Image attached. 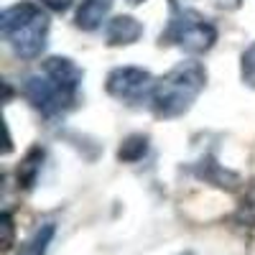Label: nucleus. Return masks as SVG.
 I'll return each mask as SVG.
<instances>
[{"instance_id": "20e7f679", "label": "nucleus", "mask_w": 255, "mask_h": 255, "mask_svg": "<svg viewBox=\"0 0 255 255\" xmlns=\"http://www.w3.org/2000/svg\"><path fill=\"white\" fill-rule=\"evenodd\" d=\"M153 84L156 82H153L151 72H145L140 67H118L108 74L105 90H108V95H113L115 100L135 105V102H143V100H151Z\"/></svg>"}, {"instance_id": "7ed1b4c3", "label": "nucleus", "mask_w": 255, "mask_h": 255, "mask_svg": "<svg viewBox=\"0 0 255 255\" xmlns=\"http://www.w3.org/2000/svg\"><path fill=\"white\" fill-rule=\"evenodd\" d=\"M215 41H217V28L202 13L181 8L171 0V18H168L166 33L161 36V44H176L189 54H204L215 46Z\"/></svg>"}, {"instance_id": "423d86ee", "label": "nucleus", "mask_w": 255, "mask_h": 255, "mask_svg": "<svg viewBox=\"0 0 255 255\" xmlns=\"http://www.w3.org/2000/svg\"><path fill=\"white\" fill-rule=\"evenodd\" d=\"M44 72L59 84L61 90H67L69 95L77 97V90H79V84H82V77L84 72L77 67V64L67 56H51L44 61Z\"/></svg>"}, {"instance_id": "9d476101", "label": "nucleus", "mask_w": 255, "mask_h": 255, "mask_svg": "<svg viewBox=\"0 0 255 255\" xmlns=\"http://www.w3.org/2000/svg\"><path fill=\"white\" fill-rule=\"evenodd\" d=\"M204 166H199V176L202 179H207L209 184H215V186H222V189H235L238 184H240V179H238V174H232V171H227V168H222V166H217L212 158H207V161H202Z\"/></svg>"}, {"instance_id": "f8f14e48", "label": "nucleus", "mask_w": 255, "mask_h": 255, "mask_svg": "<svg viewBox=\"0 0 255 255\" xmlns=\"http://www.w3.org/2000/svg\"><path fill=\"white\" fill-rule=\"evenodd\" d=\"M148 151V138L145 135H128L123 140V145L118 148V158L123 163H135L145 156Z\"/></svg>"}, {"instance_id": "1a4fd4ad", "label": "nucleus", "mask_w": 255, "mask_h": 255, "mask_svg": "<svg viewBox=\"0 0 255 255\" xmlns=\"http://www.w3.org/2000/svg\"><path fill=\"white\" fill-rule=\"evenodd\" d=\"M41 161H44V151L36 145L31 148V151L26 153V158L20 161L18 166V171H15V179H18V186H23V189H31L41 174Z\"/></svg>"}, {"instance_id": "4468645a", "label": "nucleus", "mask_w": 255, "mask_h": 255, "mask_svg": "<svg viewBox=\"0 0 255 255\" xmlns=\"http://www.w3.org/2000/svg\"><path fill=\"white\" fill-rule=\"evenodd\" d=\"M240 77L245 82V87L255 90V41L243 51V59H240Z\"/></svg>"}, {"instance_id": "dca6fc26", "label": "nucleus", "mask_w": 255, "mask_h": 255, "mask_svg": "<svg viewBox=\"0 0 255 255\" xmlns=\"http://www.w3.org/2000/svg\"><path fill=\"white\" fill-rule=\"evenodd\" d=\"M72 3H74V0H41V5L49 8V10H54V13H64V10H69V8H72Z\"/></svg>"}, {"instance_id": "39448f33", "label": "nucleus", "mask_w": 255, "mask_h": 255, "mask_svg": "<svg viewBox=\"0 0 255 255\" xmlns=\"http://www.w3.org/2000/svg\"><path fill=\"white\" fill-rule=\"evenodd\" d=\"M23 95L28 97V102L33 105V108L41 110L44 115H56L61 110H67L69 105H74V100H77L67 90H61L46 72L31 74L23 82Z\"/></svg>"}, {"instance_id": "0eeeda50", "label": "nucleus", "mask_w": 255, "mask_h": 255, "mask_svg": "<svg viewBox=\"0 0 255 255\" xmlns=\"http://www.w3.org/2000/svg\"><path fill=\"white\" fill-rule=\"evenodd\" d=\"M140 36H143V26L133 15H118L108 23V28H105V41H108V46L135 44Z\"/></svg>"}, {"instance_id": "2eb2a0df", "label": "nucleus", "mask_w": 255, "mask_h": 255, "mask_svg": "<svg viewBox=\"0 0 255 255\" xmlns=\"http://www.w3.org/2000/svg\"><path fill=\"white\" fill-rule=\"evenodd\" d=\"M15 243V225H13V217L10 212H3L0 215V250L8 253Z\"/></svg>"}, {"instance_id": "ddd939ff", "label": "nucleus", "mask_w": 255, "mask_h": 255, "mask_svg": "<svg viewBox=\"0 0 255 255\" xmlns=\"http://www.w3.org/2000/svg\"><path fill=\"white\" fill-rule=\"evenodd\" d=\"M235 222L248 225V227H255V184L248 186L245 197L240 199L238 212H235Z\"/></svg>"}, {"instance_id": "f03ea898", "label": "nucleus", "mask_w": 255, "mask_h": 255, "mask_svg": "<svg viewBox=\"0 0 255 255\" xmlns=\"http://www.w3.org/2000/svg\"><path fill=\"white\" fill-rule=\"evenodd\" d=\"M0 33L8 41L15 56L20 59H36L46 49L49 38V18L38 5L20 0L10 5L0 15Z\"/></svg>"}, {"instance_id": "a211bd4d", "label": "nucleus", "mask_w": 255, "mask_h": 255, "mask_svg": "<svg viewBox=\"0 0 255 255\" xmlns=\"http://www.w3.org/2000/svg\"><path fill=\"white\" fill-rule=\"evenodd\" d=\"M179 255H194V253H191V250H184V253H179Z\"/></svg>"}, {"instance_id": "9b49d317", "label": "nucleus", "mask_w": 255, "mask_h": 255, "mask_svg": "<svg viewBox=\"0 0 255 255\" xmlns=\"http://www.w3.org/2000/svg\"><path fill=\"white\" fill-rule=\"evenodd\" d=\"M54 235H56V227H54L51 222L41 225L33 235L26 240V245L20 248L18 255H46V253H49V245H51V240H54Z\"/></svg>"}, {"instance_id": "f257e3e1", "label": "nucleus", "mask_w": 255, "mask_h": 255, "mask_svg": "<svg viewBox=\"0 0 255 255\" xmlns=\"http://www.w3.org/2000/svg\"><path fill=\"white\" fill-rule=\"evenodd\" d=\"M207 84V72L199 61H181L176 67L163 74L151 92V110L161 120H174L189 113L199 92Z\"/></svg>"}, {"instance_id": "6e6552de", "label": "nucleus", "mask_w": 255, "mask_h": 255, "mask_svg": "<svg viewBox=\"0 0 255 255\" xmlns=\"http://www.w3.org/2000/svg\"><path fill=\"white\" fill-rule=\"evenodd\" d=\"M115 0H82V5L77 10V26L82 31H95L102 26V20L108 18L110 8Z\"/></svg>"}, {"instance_id": "f3484780", "label": "nucleus", "mask_w": 255, "mask_h": 255, "mask_svg": "<svg viewBox=\"0 0 255 255\" xmlns=\"http://www.w3.org/2000/svg\"><path fill=\"white\" fill-rule=\"evenodd\" d=\"M128 3H133V5H138V3H143V0H128Z\"/></svg>"}]
</instances>
